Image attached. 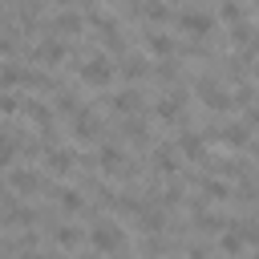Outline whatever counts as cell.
I'll return each mask as SVG.
<instances>
[{"mask_svg":"<svg viewBox=\"0 0 259 259\" xmlns=\"http://www.w3.org/2000/svg\"><path fill=\"white\" fill-rule=\"evenodd\" d=\"M113 73H117V69H113V61H109V53H105V49L85 53V57H81V65H77V77H81L85 85H105Z\"/></svg>","mask_w":259,"mask_h":259,"instance_id":"cell-2","label":"cell"},{"mask_svg":"<svg viewBox=\"0 0 259 259\" xmlns=\"http://www.w3.org/2000/svg\"><path fill=\"white\" fill-rule=\"evenodd\" d=\"M53 243H57V247H65V251H73V247L81 243V231H77V227H65V223H61V227H53Z\"/></svg>","mask_w":259,"mask_h":259,"instance_id":"cell-20","label":"cell"},{"mask_svg":"<svg viewBox=\"0 0 259 259\" xmlns=\"http://www.w3.org/2000/svg\"><path fill=\"white\" fill-rule=\"evenodd\" d=\"M138 227H142L146 235H158V231L166 227V210H162V206H150V202H146V206H142V214H138Z\"/></svg>","mask_w":259,"mask_h":259,"instance_id":"cell-16","label":"cell"},{"mask_svg":"<svg viewBox=\"0 0 259 259\" xmlns=\"http://www.w3.org/2000/svg\"><path fill=\"white\" fill-rule=\"evenodd\" d=\"M49 32H57V36L85 32V8H53L49 12Z\"/></svg>","mask_w":259,"mask_h":259,"instance_id":"cell-5","label":"cell"},{"mask_svg":"<svg viewBox=\"0 0 259 259\" xmlns=\"http://www.w3.org/2000/svg\"><path fill=\"white\" fill-rule=\"evenodd\" d=\"M174 24H178V32H186L190 40H206V36H214L219 32V12H210V8H178L174 12Z\"/></svg>","mask_w":259,"mask_h":259,"instance_id":"cell-1","label":"cell"},{"mask_svg":"<svg viewBox=\"0 0 259 259\" xmlns=\"http://www.w3.org/2000/svg\"><path fill=\"white\" fill-rule=\"evenodd\" d=\"M24 117H28V121H36L40 130H53V109H49L40 97H28V101H24Z\"/></svg>","mask_w":259,"mask_h":259,"instance_id":"cell-15","label":"cell"},{"mask_svg":"<svg viewBox=\"0 0 259 259\" xmlns=\"http://www.w3.org/2000/svg\"><path fill=\"white\" fill-rule=\"evenodd\" d=\"M235 227H239L243 243H259V219H243V223H235Z\"/></svg>","mask_w":259,"mask_h":259,"instance_id":"cell-23","label":"cell"},{"mask_svg":"<svg viewBox=\"0 0 259 259\" xmlns=\"http://www.w3.org/2000/svg\"><path fill=\"white\" fill-rule=\"evenodd\" d=\"M198 186H202V194H206L210 202H227V198H231V186H227L223 178H198Z\"/></svg>","mask_w":259,"mask_h":259,"instance_id":"cell-19","label":"cell"},{"mask_svg":"<svg viewBox=\"0 0 259 259\" xmlns=\"http://www.w3.org/2000/svg\"><path fill=\"white\" fill-rule=\"evenodd\" d=\"M20 259H49V255H36V251H24Z\"/></svg>","mask_w":259,"mask_h":259,"instance_id":"cell-26","label":"cell"},{"mask_svg":"<svg viewBox=\"0 0 259 259\" xmlns=\"http://www.w3.org/2000/svg\"><path fill=\"white\" fill-rule=\"evenodd\" d=\"M223 142H231V146H251V125H247V121H227V125H223Z\"/></svg>","mask_w":259,"mask_h":259,"instance_id":"cell-17","label":"cell"},{"mask_svg":"<svg viewBox=\"0 0 259 259\" xmlns=\"http://www.w3.org/2000/svg\"><path fill=\"white\" fill-rule=\"evenodd\" d=\"M243 121H247V125H259V101L247 105V117H243Z\"/></svg>","mask_w":259,"mask_h":259,"instance_id":"cell-25","label":"cell"},{"mask_svg":"<svg viewBox=\"0 0 259 259\" xmlns=\"http://www.w3.org/2000/svg\"><path fill=\"white\" fill-rule=\"evenodd\" d=\"M109 109H113V113H134V117H138V113H142V89H138V85L117 89V93L109 97Z\"/></svg>","mask_w":259,"mask_h":259,"instance_id":"cell-10","label":"cell"},{"mask_svg":"<svg viewBox=\"0 0 259 259\" xmlns=\"http://www.w3.org/2000/svg\"><path fill=\"white\" fill-rule=\"evenodd\" d=\"M243 247H247V243H243V235H239V231H227V235H219V251H223V255H239Z\"/></svg>","mask_w":259,"mask_h":259,"instance_id":"cell-21","label":"cell"},{"mask_svg":"<svg viewBox=\"0 0 259 259\" xmlns=\"http://www.w3.org/2000/svg\"><path fill=\"white\" fill-rule=\"evenodd\" d=\"M178 154L186 162H206V138L194 130H178Z\"/></svg>","mask_w":259,"mask_h":259,"instance_id":"cell-9","label":"cell"},{"mask_svg":"<svg viewBox=\"0 0 259 259\" xmlns=\"http://www.w3.org/2000/svg\"><path fill=\"white\" fill-rule=\"evenodd\" d=\"M4 182H8V194H32V190L45 186V178H40L36 170H28V166H12V170H4Z\"/></svg>","mask_w":259,"mask_h":259,"instance_id":"cell-8","label":"cell"},{"mask_svg":"<svg viewBox=\"0 0 259 259\" xmlns=\"http://www.w3.org/2000/svg\"><path fill=\"white\" fill-rule=\"evenodd\" d=\"M198 93H202V105H206V109H214V113H223V109H231V105H235L231 89H227L223 81H214V77H198Z\"/></svg>","mask_w":259,"mask_h":259,"instance_id":"cell-6","label":"cell"},{"mask_svg":"<svg viewBox=\"0 0 259 259\" xmlns=\"http://www.w3.org/2000/svg\"><path fill=\"white\" fill-rule=\"evenodd\" d=\"M154 77H158L162 85H174V81H178V61H158V65H154Z\"/></svg>","mask_w":259,"mask_h":259,"instance_id":"cell-22","label":"cell"},{"mask_svg":"<svg viewBox=\"0 0 259 259\" xmlns=\"http://www.w3.org/2000/svg\"><path fill=\"white\" fill-rule=\"evenodd\" d=\"M186 255H190V259H206V255H210V247H206V243H190V247H186Z\"/></svg>","mask_w":259,"mask_h":259,"instance_id":"cell-24","label":"cell"},{"mask_svg":"<svg viewBox=\"0 0 259 259\" xmlns=\"http://www.w3.org/2000/svg\"><path fill=\"white\" fill-rule=\"evenodd\" d=\"M49 194H53V202H57L61 210H69V214L85 210V198H81V190H73V186H49Z\"/></svg>","mask_w":259,"mask_h":259,"instance_id":"cell-13","label":"cell"},{"mask_svg":"<svg viewBox=\"0 0 259 259\" xmlns=\"http://www.w3.org/2000/svg\"><path fill=\"white\" fill-rule=\"evenodd\" d=\"M154 170H158V174H174V170H178L174 146H154Z\"/></svg>","mask_w":259,"mask_h":259,"instance_id":"cell-18","label":"cell"},{"mask_svg":"<svg viewBox=\"0 0 259 259\" xmlns=\"http://www.w3.org/2000/svg\"><path fill=\"white\" fill-rule=\"evenodd\" d=\"M45 166H49V174H73V166H77V154H73L69 146L45 150Z\"/></svg>","mask_w":259,"mask_h":259,"instance_id":"cell-12","label":"cell"},{"mask_svg":"<svg viewBox=\"0 0 259 259\" xmlns=\"http://www.w3.org/2000/svg\"><path fill=\"white\" fill-rule=\"evenodd\" d=\"M49 259H61V255H49Z\"/></svg>","mask_w":259,"mask_h":259,"instance_id":"cell-28","label":"cell"},{"mask_svg":"<svg viewBox=\"0 0 259 259\" xmlns=\"http://www.w3.org/2000/svg\"><path fill=\"white\" fill-rule=\"evenodd\" d=\"M142 40H146V49L158 57V61H174V53H178V40L166 32V28H142Z\"/></svg>","mask_w":259,"mask_h":259,"instance_id":"cell-7","label":"cell"},{"mask_svg":"<svg viewBox=\"0 0 259 259\" xmlns=\"http://www.w3.org/2000/svg\"><path fill=\"white\" fill-rule=\"evenodd\" d=\"M255 259H259V255H255Z\"/></svg>","mask_w":259,"mask_h":259,"instance_id":"cell-29","label":"cell"},{"mask_svg":"<svg viewBox=\"0 0 259 259\" xmlns=\"http://www.w3.org/2000/svg\"><path fill=\"white\" fill-rule=\"evenodd\" d=\"M97 134H101V121H93V113L81 105V109L73 113V138H77V142H97Z\"/></svg>","mask_w":259,"mask_h":259,"instance_id":"cell-11","label":"cell"},{"mask_svg":"<svg viewBox=\"0 0 259 259\" xmlns=\"http://www.w3.org/2000/svg\"><path fill=\"white\" fill-rule=\"evenodd\" d=\"M117 73H121L125 81H142V77H146V57H142V53H125V57H117Z\"/></svg>","mask_w":259,"mask_h":259,"instance_id":"cell-14","label":"cell"},{"mask_svg":"<svg viewBox=\"0 0 259 259\" xmlns=\"http://www.w3.org/2000/svg\"><path fill=\"white\" fill-rule=\"evenodd\" d=\"M89 243H93L97 251H105V255H113V251H121V243H125V235H121V227H117L113 219H97V223H93V231H89Z\"/></svg>","mask_w":259,"mask_h":259,"instance_id":"cell-4","label":"cell"},{"mask_svg":"<svg viewBox=\"0 0 259 259\" xmlns=\"http://www.w3.org/2000/svg\"><path fill=\"white\" fill-rule=\"evenodd\" d=\"M251 154H255V162H259V142H251Z\"/></svg>","mask_w":259,"mask_h":259,"instance_id":"cell-27","label":"cell"},{"mask_svg":"<svg viewBox=\"0 0 259 259\" xmlns=\"http://www.w3.org/2000/svg\"><path fill=\"white\" fill-rule=\"evenodd\" d=\"M65 57H69V40L45 28V36L32 45V61H36V65H45V69H53V65H61Z\"/></svg>","mask_w":259,"mask_h":259,"instance_id":"cell-3","label":"cell"}]
</instances>
